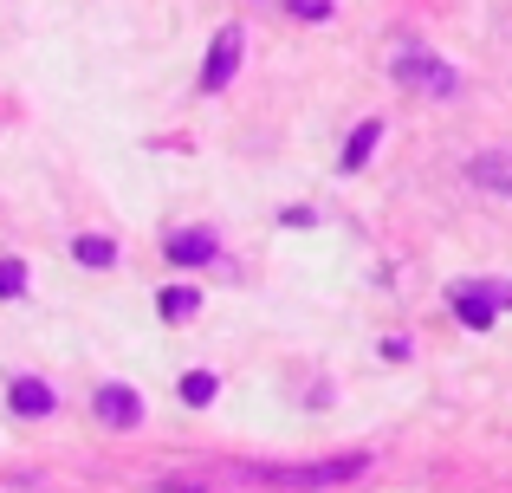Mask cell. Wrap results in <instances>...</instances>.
<instances>
[{"label":"cell","instance_id":"obj_5","mask_svg":"<svg viewBox=\"0 0 512 493\" xmlns=\"http://www.w3.org/2000/svg\"><path fill=\"white\" fill-rule=\"evenodd\" d=\"M98 416L111 422V429H137V422H143L137 390H130V383H104V390H98Z\"/></svg>","mask_w":512,"mask_h":493},{"label":"cell","instance_id":"obj_1","mask_svg":"<svg viewBox=\"0 0 512 493\" xmlns=\"http://www.w3.org/2000/svg\"><path fill=\"white\" fill-rule=\"evenodd\" d=\"M370 468V455H331V461H305V468H260V481L273 487H344Z\"/></svg>","mask_w":512,"mask_h":493},{"label":"cell","instance_id":"obj_2","mask_svg":"<svg viewBox=\"0 0 512 493\" xmlns=\"http://www.w3.org/2000/svg\"><path fill=\"white\" fill-rule=\"evenodd\" d=\"M389 72H396L409 91H428V98H454V85H461L448 59H435V52H415V46H402L396 59H389Z\"/></svg>","mask_w":512,"mask_h":493},{"label":"cell","instance_id":"obj_8","mask_svg":"<svg viewBox=\"0 0 512 493\" xmlns=\"http://www.w3.org/2000/svg\"><path fill=\"white\" fill-rule=\"evenodd\" d=\"M169 260H175V266H208V260H214V234H208V228L169 234Z\"/></svg>","mask_w":512,"mask_h":493},{"label":"cell","instance_id":"obj_10","mask_svg":"<svg viewBox=\"0 0 512 493\" xmlns=\"http://www.w3.org/2000/svg\"><path fill=\"white\" fill-rule=\"evenodd\" d=\"M376 143H383V124H376V117H370V124H357V130H350V143H344V169H363Z\"/></svg>","mask_w":512,"mask_h":493},{"label":"cell","instance_id":"obj_3","mask_svg":"<svg viewBox=\"0 0 512 493\" xmlns=\"http://www.w3.org/2000/svg\"><path fill=\"white\" fill-rule=\"evenodd\" d=\"M240 52H247V33L227 20L221 33H214V46H208V65H201V91H221L227 78L240 72Z\"/></svg>","mask_w":512,"mask_h":493},{"label":"cell","instance_id":"obj_11","mask_svg":"<svg viewBox=\"0 0 512 493\" xmlns=\"http://www.w3.org/2000/svg\"><path fill=\"white\" fill-rule=\"evenodd\" d=\"M156 312H163V318H188V312H201V292L195 286H163V292H156Z\"/></svg>","mask_w":512,"mask_h":493},{"label":"cell","instance_id":"obj_9","mask_svg":"<svg viewBox=\"0 0 512 493\" xmlns=\"http://www.w3.org/2000/svg\"><path fill=\"white\" fill-rule=\"evenodd\" d=\"M72 260L91 266V273H104V266H117V241H104V234H78V241H72Z\"/></svg>","mask_w":512,"mask_h":493},{"label":"cell","instance_id":"obj_12","mask_svg":"<svg viewBox=\"0 0 512 493\" xmlns=\"http://www.w3.org/2000/svg\"><path fill=\"white\" fill-rule=\"evenodd\" d=\"M214 390H221V383H214V370H188V377H182V403L188 409H208Z\"/></svg>","mask_w":512,"mask_h":493},{"label":"cell","instance_id":"obj_13","mask_svg":"<svg viewBox=\"0 0 512 493\" xmlns=\"http://www.w3.org/2000/svg\"><path fill=\"white\" fill-rule=\"evenodd\" d=\"M26 292V266L20 260H0V299H20Z\"/></svg>","mask_w":512,"mask_h":493},{"label":"cell","instance_id":"obj_4","mask_svg":"<svg viewBox=\"0 0 512 493\" xmlns=\"http://www.w3.org/2000/svg\"><path fill=\"white\" fill-rule=\"evenodd\" d=\"M500 305H512L506 286H454V312H461V325L487 331L493 318H500Z\"/></svg>","mask_w":512,"mask_h":493},{"label":"cell","instance_id":"obj_6","mask_svg":"<svg viewBox=\"0 0 512 493\" xmlns=\"http://www.w3.org/2000/svg\"><path fill=\"white\" fill-rule=\"evenodd\" d=\"M7 403H13V416H52V409H59V396H52L39 377H13L7 383Z\"/></svg>","mask_w":512,"mask_h":493},{"label":"cell","instance_id":"obj_7","mask_svg":"<svg viewBox=\"0 0 512 493\" xmlns=\"http://www.w3.org/2000/svg\"><path fill=\"white\" fill-rule=\"evenodd\" d=\"M467 176H474L480 189H493V195H512V156L506 150H487V156L467 163Z\"/></svg>","mask_w":512,"mask_h":493}]
</instances>
